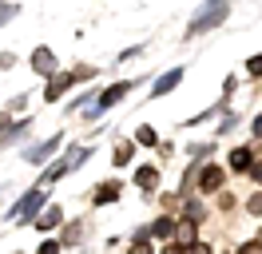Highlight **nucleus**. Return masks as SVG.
<instances>
[{"label": "nucleus", "instance_id": "25", "mask_svg": "<svg viewBox=\"0 0 262 254\" xmlns=\"http://www.w3.org/2000/svg\"><path fill=\"white\" fill-rule=\"evenodd\" d=\"M254 131H258V135H262V119H254Z\"/></svg>", "mask_w": 262, "mask_h": 254}, {"label": "nucleus", "instance_id": "21", "mask_svg": "<svg viewBox=\"0 0 262 254\" xmlns=\"http://www.w3.org/2000/svg\"><path fill=\"white\" fill-rule=\"evenodd\" d=\"M131 254H151V250L143 246V242H135V250H131Z\"/></svg>", "mask_w": 262, "mask_h": 254}, {"label": "nucleus", "instance_id": "19", "mask_svg": "<svg viewBox=\"0 0 262 254\" xmlns=\"http://www.w3.org/2000/svg\"><path fill=\"white\" fill-rule=\"evenodd\" d=\"M243 254H262V246H258V242H246V246H243Z\"/></svg>", "mask_w": 262, "mask_h": 254}, {"label": "nucleus", "instance_id": "14", "mask_svg": "<svg viewBox=\"0 0 262 254\" xmlns=\"http://www.w3.org/2000/svg\"><path fill=\"white\" fill-rule=\"evenodd\" d=\"M171 226H175V222L163 219V222H155V230H151V235H171Z\"/></svg>", "mask_w": 262, "mask_h": 254}, {"label": "nucleus", "instance_id": "11", "mask_svg": "<svg viewBox=\"0 0 262 254\" xmlns=\"http://www.w3.org/2000/svg\"><path fill=\"white\" fill-rule=\"evenodd\" d=\"M219 179H223V171H219V167H211V171L203 175V190H214V187H219Z\"/></svg>", "mask_w": 262, "mask_h": 254}, {"label": "nucleus", "instance_id": "24", "mask_svg": "<svg viewBox=\"0 0 262 254\" xmlns=\"http://www.w3.org/2000/svg\"><path fill=\"white\" fill-rule=\"evenodd\" d=\"M0 131H8V115H0Z\"/></svg>", "mask_w": 262, "mask_h": 254}, {"label": "nucleus", "instance_id": "4", "mask_svg": "<svg viewBox=\"0 0 262 254\" xmlns=\"http://www.w3.org/2000/svg\"><path fill=\"white\" fill-rule=\"evenodd\" d=\"M183 79V68H171V72H167V76H159L155 79V95H163V92H171V88H175V83H179Z\"/></svg>", "mask_w": 262, "mask_h": 254}, {"label": "nucleus", "instance_id": "15", "mask_svg": "<svg viewBox=\"0 0 262 254\" xmlns=\"http://www.w3.org/2000/svg\"><path fill=\"white\" fill-rule=\"evenodd\" d=\"M127 155H131V147H127V143H119V147H115V163H123Z\"/></svg>", "mask_w": 262, "mask_h": 254}, {"label": "nucleus", "instance_id": "9", "mask_svg": "<svg viewBox=\"0 0 262 254\" xmlns=\"http://www.w3.org/2000/svg\"><path fill=\"white\" fill-rule=\"evenodd\" d=\"M115 190H119V183H103V187L96 190V199H99V203H112V199H115Z\"/></svg>", "mask_w": 262, "mask_h": 254}, {"label": "nucleus", "instance_id": "12", "mask_svg": "<svg viewBox=\"0 0 262 254\" xmlns=\"http://www.w3.org/2000/svg\"><path fill=\"white\" fill-rule=\"evenodd\" d=\"M56 222H60V210L52 206V210H44V219L36 222V226H40V230H48V226H56Z\"/></svg>", "mask_w": 262, "mask_h": 254}, {"label": "nucleus", "instance_id": "23", "mask_svg": "<svg viewBox=\"0 0 262 254\" xmlns=\"http://www.w3.org/2000/svg\"><path fill=\"white\" fill-rule=\"evenodd\" d=\"M191 254H211V250H207V246H191Z\"/></svg>", "mask_w": 262, "mask_h": 254}, {"label": "nucleus", "instance_id": "16", "mask_svg": "<svg viewBox=\"0 0 262 254\" xmlns=\"http://www.w3.org/2000/svg\"><path fill=\"white\" fill-rule=\"evenodd\" d=\"M139 143H155V131H151V127H139Z\"/></svg>", "mask_w": 262, "mask_h": 254}, {"label": "nucleus", "instance_id": "18", "mask_svg": "<svg viewBox=\"0 0 262 254\" xmlns=\"http://www.w3.org/2000/svg\"><path fill=\"white\" fill-rule=\"evenodd\" d=\"M250 72H254V76H262V56H254V60H250Z\"/></svg>", "mask_w": 262, "mask_h": 254}, {"label": "nucleus", "instance_id": "10", "mask_svg": "<svg viewBox=\"0 0 262 254\" xmlns=\"http://www.w3.org/2000/svg\"><path fill=\"white\" fill-rule=\"evenodd\" d=\"M68 83H72V76H56V79H52V88H48V99H56V95L64 92Z\"/></svg>", "mask_w": 262, "mask_h": 254}, {"label": "nucleus", "instance_id": "7", "mask_svg": "<svg viewBox=\"0 0 262 254\" xmlns=\"http://www.w3.org/2000/svg\"><path fill=\"white\" fill-rule=\"evenodd\" d=\"M32 64H36V72H52V64H56V60H52L48 48H40V52L32 56Z\"/></svg>", "mask_w": 262, "mask_h": 254}, {"label": "nucleus", "instance_id": "22", "mask_svg": "<svg viewBox=\"0 0 262 254\" xmlns=\"http://www.w3.org/2000/svg\"><path fill=\"white\" fill-rule=\"evenodd\" d=\"M40 254H56V242H48V246H44V250H40Z\"/></svg>", "mask_w": 262, "mask_h": 254}, {"label": "nucleus", "instance_id": "5", "mask_svg": "<svg viewBox=\"0 0 262 254\" xmlns=\"http://www.w3.org/2000/svg\"><path fill=\"white\" fill-rule=\"evenodd\" d=\"M131 83H115V88H107V92L99 95V108H112V103H119V95H127Z\"/></svg>", "mask_w": 262, "mask_h": 254}, {"label": "nucleus", "instance_id": "6", "mask_svg": "<svg viewBox=\"0 0 262 254\" xmlns=\"http://www.w3.org/2000/svg\"><path fill=\"white\" fill-rule=\"evenodd\" d=\"M56 147H60V135H56V139H48L44 147H32V151H28V163H44V159H48Z\"/></svg>", "mask_w": 262, "mask_h": 254}, {"label": "nucleus", "instance_id": "8", "mask_svg": "<svg viewBox=\"0 0 262 254\" xmlns=\"http://www.w3.org/2000/svg\"><path fill=\"white\" fill-rule=\"evenodd\" d=\"M230 167H234V171H246V167H250V151H234V155H230Z\"/></svg>", "mask_w": 262, "mask_h": 254}, {"label": "nucleus", "instance_id": "13", "mask_svg": "<svg viewBox=\"0 0 262 254\" xmlns=\"http://www.w3.org/2000/svg\"><path fill=\"white\" fill-rule=\"evenodd\" d=\"M139 187H155V171H151V167L139 171Z\"/></svg>", "mask_w": 262, "mask_h": 254}, {"label": "nucleus", "instance_id": "17", "mask_svg": "<svg viewBox=\"0 0 262 254\" xmlns=\"http://www.w3.org/2000/svg\"><path fill=\"white\" fill-rule=\"evenodd\" d=\"M16 12V8H12V4H0V24H4V20H8V16Z\"/></svg>", "mask_w": 262, "mask_h": 254}, {"label": "nucleus", "instance_id": "2", "mask_svg": "<svg viewBox=\"0 0 262 254\" xmlns=\"http://www.w3.org/2000/svg\"><path fill=\"white\" fill-rule=\"evenodd\" d=\"M44 199H48L44 190H32V195H28V199H24L20 206H12V215H8V219H24V215H36V210L44 206Z\"/></svg>", "mask_w": 262, "mask_h": 254}, {"label": "nucleus", "instance_id": "26", "mask_svg": "<svg viewBox=\"0 0 262 254\" xmlns=\"http://www.w3.org/2000/svg\"><path fill=\"white\" fill-rule=\"evenodd\" d=\"M163 254H183V250H163Z\"/></svg>", "mask_w": 262, "mask_h": 254}, {"label": "nucleus", "instance_id": "3", "mask_svg": "<svg viewBox=\"0 0 262 254\" xmlns=\"http://www.w3.org/2000/svg\"><path fill=\"white\" fill-rule=\"evenodd\" d=\"M83 159H88V151H83V147H76V151H68V159H60V163L52 167V171H48V179H60L64 171H72V167H80Z\"/></svg>", "mask_w": 262, "mask_h": 254}, {"label": "nucleus", "instance_id": "20", "mask_svg": "<svg viewBox=\"0 0 262 254\" xmlns=\"http://www.w3.org/2000/svg\"><path fill=\"white\" fill-rule=\"evenodd\" d=\"M250 210H254V215L262 210V195H254V199H250Z\"/></svg>", "mask_w": 262, "mask_h": 254}, {"label": "nucleus", "instance_id": "1", "mask_svg": "<svg viewBox=\"0 0 262 254\" xmlns=\"http://www.w3.org/2000/svg\"><path fill=\"white\" fill-rule=\"evenodd\" d=\"M219 20H227V4H211L203 16H195L191 20V36H199V32H207L211 24H219Z\"/></svg>", "mask_w": 262, "mask_h": 254}]
</instances>
